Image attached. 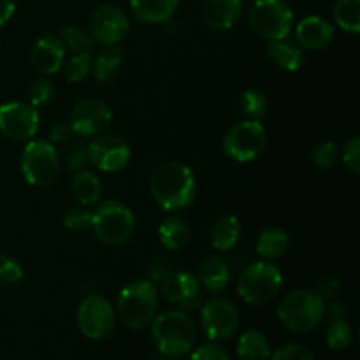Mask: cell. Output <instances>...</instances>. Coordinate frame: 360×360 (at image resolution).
<instances>
[{"label":"cell","instance_id":"16","mask_svg":"<svg viewBox=\"0 0 360 360\" xmlns=\"http://www.w3.org/2000/svg\"><path fill=\"white\" fill-rule=\"evenodd\" d=\"M160 292L169 302L178 304L179 309L188 313L200 304V283L197 276L186 271H169L160 281Z\"/></svg>","mask_w":360,"mask_h":360},{"label":"cell","instance_id":"34","mask_svg":"<svg viewBox=\"0 0 360 360\" xmlns=\"http://www.w3.org/2000/svg\"><path fill=\"white\" fill-rule=\"evenodd\" d=\"M53 97H55V84L48 77H39V79L32 81L27 90L28 104L34 108H42V105L49 104Z\"/></svg>","mask_w":360,"mask_h":360},{"label":"cell","instance_id":"20","mask_svg":"<svg viewBox=\"0 0 360 360\" xmlns=\"http://www.w3.org/2000/svg\"><path fill=\"white\" fill-rule=\"evenodd\" d=\"M179 0H130L134 16L143 23H167L178 9Z\"/></svg>","mask_w":360,"mask_h":360},{"label":"cell","instance_id":"9","mask_svg":"<svg viewBox=\"0 0 360 360\" xmlns=\"http://www.w3.org/2000/svg\"><path fill=\"white\" fill-rule=\"evenodd\" d=\"M267 146L266 127L260 120H243L227 130L224 151L236 162H252L264 153Z\"/></svg>","mask_w":360,"mask_h":360},{"label":"cell","instance_id":"4","mask_svg":"<svg viewBox=\"0 0 360 360\" xmlns=\"http://www.w3.org/2000/svg\"><path fill=\"white\" fill-rule=\"evenodd\" d=\"M276 315L281 326L290 333H311L326 319V301L316 292L299 288L281 299Z\"/></svg>","mask_w":360,"mask_h":360},{"label":"cell","instance_id":"8","mask_svg":"<svg viewBox=\"0 0 360 360\" xmlns=\"http://www.w3.org/2000/svg\"><path fill=\"white\" fill-rule=\"evenodd\" d=\"M60 172V155L56 146L46 139H30L21 155V174L32 186L51 185Z\"/></svg>","mask_w":360,"mask_h":360},{"label":"cell","instance_id":"37","mask_svg":"<svg viewBox=\"0 0 360 360\" xmlns=\"http://www.w3.org/2000/svg\"><path fill=\"white\" fill-rule=\"evenodd\" d=\"M269 360H316L313 352L306 348L304 345L288 343L278 348L276 352L271 354Z\"/></svg>","mask_w":360,"mask_h":360},{"label":"cell","instance_id":"6","mask_svg":"<svg viewBox=\"0 0 360 360\" xmlns=\"http://www.w3.org/2000/svg\"><path fill=\"white\" fill-rule=\"evenodd\" d=\"M91 231L104 245H123L136 231V217L125 204L118 200H105L91 213Z\"/></svg>","mask_w":360,"mask_h":360},{"label":"cell","instance_id":"14","mask_svg":"<svg viewBox=\"0 0 360 360\" xmlns=\"http://www.w3.org/2000/svg\"><path fill=\"white\" fill-rule=\"evenodd\" d=\"M112 122V111L101 98H84L74 105L70 112V127L74 136L95 137L104 134Z\"/></svg>","mask_w":360,"mask_h":360},{"label":"cell","instance_id":"15","mask_svg":"<svg viewBox=\"0 0 360 360\" xmlns=\"http://www.w3.org/2000/svg\"><path fill=\"white\" fill-rule=\"evenodd\" d=\"M88 160L101 172H118L127 167L132 158L130 146L116 136H95L94 141L86 146Z\"/></svg>","mask_w":360,"mask_h":360},{"label":"cell","instance_id":"30","mask_svg":"<svg viewBox=\"0 0 360 360\" xmlns=\"http://www.w3.org/2000/svg\"><path fill=\"white\" fill-rule=\"evenodd\" d=\"M334 21L341 30L348 34H359L360 0H338L334 6Z\"/></svg>","mask_w":360,"mask_h":360},{"label":"cell","instance_id":"22","mask_svg":"<svg viewBox=\"0 0 360 360\" xmlns=\"http://www.w3.org/2000/svg\"><path fill=\"white\" fill-rule=\"evenodd\" d=\"M266 55L274 65L287 72H295L302 65V49L297 42H290L287 39L267 42Z\"/></svg>","mask_w":360,"mask_h":360},{"label":"cell","instance_id":"46","mask_svg":"<svg viewBox=\"0 0 360 360\" xmlns=\"http://www.w3.org/2000/svg\"><path fill=\"white\" fill-rule=\"evenodd\" d=\"M169 273V269L167 267L164 266V264H157V266H153L150 269V278H151V281H153V283H160L162 280H164L165 278V274Z\"/></svg>","mask_w":360,"mask_h":360},{"label":"cell","instance_id":"45","mask_svg":"<svg viewBox=\"0 0 360 360\" xmlns=\"http://www.w3.org/2000/svg\"><path fill=\"white\" fill-rule=\"evenodd\" d=\"M14 11H16V0H0V28L13 20Z\"/></svg>","mask_w":360,"mask_h":360},{"label":"cell","instance_id":"36","mask_svg":"<svg viewBox=\"0 0 360 360\" xmlns=\"http://www.w3.org/2000/svg\"><path fill=\"white\" fill-rule=\"evenodd\" d=\"M340 158V148L333 141H323L313 150L311 162L319 169H333Z\"/></svg>","mask_w":360,"mask_h":360},{"label":"cell","instance_id":"25","mask_svg":"<svg viewBox=\"0 0 360 360\" xmlns=\"http://www.w3.org/2000/svg\"><path fill=\"white\" fill-rule=\"evenodd\" d=\"M211 245L218 252H229L234 248L241 238V224L238 217L227 214V217L218 218L211 227Z\"/></svg>","mask_w":360,"mask_h":360},{"label":"cell","instance_id":"33","mask_svg":"<svg viewBox=\"0 0 360 360\" xmlns=\"http://www.w3.org/2000/svg\"><path fill=\"white\" fill-rule=\"evenodd\" d=\"M241 108L243 112L250 120H260L267 112L269 102L264 91L260 90H246L241 95Z\"/></svg>","mask_w":360,"mask_h":360},{"label":"cell","instance_id":"29","mask_svg":"<svg viewBox=\"0 0 360 360\" xmlns=\"http://www.w3.org/2000/svg\"><path fill=\"white\" fill-rule=\"evenodd\" d=\"M60 41L63 42L65 49H69L72 55L76 53H91L97 46V42L91 37L90 30L83 27H77V25H67L65 28L60 30Z\"/></svg>","mask_w":360,"mask_h":360},{"label":"cell","instance_id":"44","mask_svg":"<svg viewBox=\"0 0 360 360\" xmlns=\"http://www.w3.org/2000/svg\"><path fill=\"white\" fill-rule=\"evenodd\" d=\"M326 316L334 322V320H341L347 316V308L341 301H334V299H329V302H326Z\"/></svg>","mask_w":360,"mask_h":360},{"label":"cell","instance_id":"13","mask_svg":"<svg viewBox=\"0 0 360 360\" xmlns=\"http://www.w3.org/2000/svg\"><path fill=\"white\" fill-rule=\"evenodd\" d=\"M90 34L97 44L118 46L125 41L130 30V21L125 11L112 4L98 6L90 16Z\"/></svg>","mask_w":360,"mask_h":360},{"label":"cell","instance_id":"23","mask_svg":"<svg viewBox=\"0 0 360 360\" xmlns=\"http://www.w3.org/2000/svg\"><path fill=\"white\" fill-rule=\"evenodd\" d=\"M288 246H290V238L283 229L267 227L257 238L255 248L260 259L273 262V260L281 259L288 252Z\"/></svg>","mask_w":360,"mask_h":360},{"label":"cell","instance_id":"39","mask_svg":"<svg viewBox=\"0 0 360 360\" xmlns=\"http://www.w3.org/2000/svg\"><path fill=\"white\" fill-rule=\"evenodd\" d=\"M192 360H232L231 352L220 343L213 341V343H206L197 347L192 352Z\"/></svg>","mask_w":360,"mask_h":360},{"label":"cell","instance_id":"1","mask_svg":"<svg viewBox=\"0 0 360 360\" xmlns=\"http://www.w3.org/2000/svg\"><path fill=\"white\" fill-rule=\"evenodd\" d=\"M150 192L162 211L185 210L195 200V174L181 162H167L151 176Z\"/></svg>","mask_w":360,"mask_h":360},{"label":"cell","instance_id":"7","mask_svg":"<svg viewBox=\"0 0 360 360\" xmlns=\"http://www.w3.org/2000/svg\"><path fill=\"white\" fill-rule=\"evenodd\" d=\"M248 23L259 37L281 41L294 28V11L285 0H255L248 13Z\"/></svg>","mask_w":360,"mask_h":360},{"label":"cell","instance_id":"41","mask_svg":"<svg viewBox=\"0 0 360 360\" xmlns=\"http://www.w3.org/2000/svg\"><path fill=\"white\" fill-rule=\"evenodd\" d=\"M23 267L14 259L0 260V281L6 285H14L23 280Z\"/></svg>","mask_w":360,"mask_h":360},{"label":"cell","instance_id":"26","mask_svg":"<svg viewBox=\"0 0 360 360\" xmlns=\"http://www.w3.org/2000/svg\"><path fill=\"white\" fill-rule=\"evenodd\" d=\"M236 354L239 360H269L273 350H271L269 340L262 333L246 330L239 336Z\"/></svg>","mask_w":360,"mask_h":360},{"label":"cell","instance_id":"43","mask_svg":"<svg viewBox=\"0 0 360 360\" xmlns=\"http://www.w3.org/2000/svg\"><path fill=\"white\" fill-rule=\"evenodd\" d=\"M340 292V281L334 276L323 278L322 281L316 287V294L323 299V301H329V299H334V295Z\"/></svg>","mask_w":360,"mask_h":360},{"label":"cell","instance_id":"35","mask_svg":"<svg viewBox=\"0 0 360 360\" xmlns=\"http://www.w3.org/2000/svg\"><path fill=\"white\" fill-rule=\"evenodd\" d=\"M63 225L74 234H83L91 229V211L86 206L69 207L63 214Z\"/></svg>","mask_w":360,"mask_h":360},{"label":"cell","instance_id":"31","mask_svg":"<svg viewBox=\"0 0 360 360\" xmlns=\"http://www.w3.org/2000/svg\"><path fill=\"white\" fill-rule=\"evenodd\" d=\"M352 336H354V333H352V327L347 320H334V322H330L329 329L326 333L327 348L333 352L345 350V348L350 347Z\"/></svg>","mask_w":360,"mask_h":360},{"label":"cell","instance_id":"42","mask_svg":"<svg viewBox=\"0 0 360 360\" xmlns=\"http://www.w3.org/2000/svg\"><path fill=\"white\" fill-rule=\"evenodd\" d=\"M74 130L69 122H56L55 125L49 129V143L53 144H65L72 139Z\"/></svg>","mask_w":360,"mask_h":360},{"label":"cell","instance_id":"18","mask_svg":"<svg viewBox=\"0 0 360 360\" xmlns=\"http://www.w3.org/2000/svg\"><path fill=\"white\" fill-rule=\"evenodd\" d=\"M334 39V27L322 16H308L295 27V42L301 49L319 51L326 49Z\"/></svg>","mask_w":360,"mask_h":360},{"label":"cell","instance_id":"11","mask_svg":"<svg viewBox=\"0 0 360 360\" xmlns=\"http://www.w3.org/2000/svg\"><path fill=\"white\" fill-rule=\"evenodd\" d=\"M116 322L115 306L97 294L86 295L77 308V326L88 340H104L111 334Z\"/></svg>","mask_w":360,"mask_h":360},{"label":"cell","instance_id":"19","mask_svg":"<svg viewBox=\"0 0 360 360\" xmlns=\"http://www.w3.org/2000/svg\"><path fill=\"white\" fill-rule=\"evenodd\" d=\"M241 13L243 0H202V20L214 32H225L234 27Z\"/></svg>","mask_w":360,"mask_h":360},{"label":"cell","instance_id":"10","mask_svg":"<svg viewBox=\"0 0 360 360\" xmlns=\"http://www.w3.org/2000/svg\"><path fill=\"white\" fill-rule=\"evenodd\" d=\"M41 125L39 109L28 102L11 101L0 104V134L16 143L34 139Z\"/></svg>","mask_w":360,"mask_h":360},{"label":"cell","instance_id":"12","mask_svg":"<svg viewBox=\"0 0 360 360\" xmlns=\"http://www.w3.org/2000/svg\"><path fill=\"white\" fill-rule=\"evenodd\" d=\"M239 311L234 302L224 297H213L200 308V327L211 341L231 340L239 329Z\"/></svg>","mask_w":360,"mask_h":360},{"label":"cell","instance_id":"5","mask_svg":"<svg viewBox=\"0 0 360 360\" xmlns=\"http://www.w3.org/2000/svg\"><path fill=\"white\" fill-rule=\"evenodd\" d=\"M281 287H283V274L273 262L267 260L250 264L239 274L236 283L239 297L252 306L269 304L280 294Z\"/></svg>","mask_w":360,"mask_h":360},{"label":"cell","instance_id":"28","mask_svg":"<svg viewBox=\"0 0 360 360\" xmlns=\"http://www.w3.org/2000/svg\"><path fill=\"white\" fill-rule=\"evenodd\" d=\"M123 63V55L116 46H108L91 58V72L98 83H108L118 74Z\"/></svg>","mask_w":360,"mask_h":360},{"label":"cell","instance_id":"40","mask_svg":"<svg viewBox=\"0 0 360 360\" xmlns=\"http://www.w3.org/2000/svg\"><path fill=\"white\" fill-rule=\"evenodd\" d=\"M341 158H343L347 169H350L354 174L360 172V137H352L347 144H345L343 151H340Z\"/></svg>","mask_w":360,"mask_h":360},{"label":"cell","instance_id":"17","mask_svg":"<svg viewBox=\"0 0 360 360\" xmlns=\"http://www.w3.org/2000/svg\"><path fill=\"white\" fill-rule=\"evenodd\" d=\"M65 62V46L56 35H42L30 49V63L42 76L62 70Z\"/></svg>","mask_w":360,"mask_h":360},{"label":"cell","instance_id":"47","mask_svg":"<svg viewBox=\"0 0 360 360\" xmlns=\"http://www.w3.org/2000/svg\"><path fill=\"white\" fill-rule=\"evenodd\" d=\"M150 360H169V359L162 357V355H160V354H158V355H153V357H150Z\"/></svg>","mask_w":360,"mask_h":360},{"label":"cell","instance_id":"2","mask_svg":"<svg viewBox=\"0 0 360 360\" xmlns=\"http://www.w3.org/2000/svg\"><path fill=\"white\" fill-rule=\"evenodd\" d=\"M151 326V340L158 354L165 359H179L190 354L197 341V327L183 309L157 313Z\"/></svg>","mask_w":360,"mask_h":360},{"label":"cell","instance_id":"38","mask_svg":"<svg viewBox=\"0 0 360 360\" xmlns=\"http://www.w3.org/2000/svg\"><path fill=\"white\" fill-rule=\"evenodd\" d=\"M65 160H67V167H69L70 172H77V171H83L86 169V165L90 164L88 160V150L83 143L76 141L69 146L65 155Z\"/></svg>","mask_w":360,"mask_h":360},{"label":"cell","instance_id":"21","mask_svg":"<svg viewBox=\"0 0 360 360\" xmlns=\"http://www.w3.org/2000/svg\"><path fill=\"white\" fill-rule=\"evenodd\" d=\"M197 280H199L200 287L206 288L210 294H218V292H224L231 283V271L224 259L211 255L200 264Z\"/></svg>","mask_w":360,"mask_h":360},{"label":"cell","instance_id":"27","mask_svg":"<svg viewBox=\"0 0 360 360\" xmlns=\"http://www.w3.org/2000/svg\"><path fill=\"white\" fill-rule=\"evenodd\" d=\"M158 239L171 252L185 248L190 241L188 224L179 217H169L158 227Z\"/></svg>","mask_w":360,"mask_h":360},{"label":"cell","instance_id":"3","mask_svg":"<svg viewBox=\"0 0 360 360\" xmlns=\"http://www.w3.org/2000/svg\"><path fill=\"white\" fill-rule=\"evenodd\" d=\"M158 297L160 292L151 280L129 281L116 297V316L127 329H146L158 313Z\"/></svg>","mask_w":360,"mask_h":360},{"label":"cell","instance_id":"24","mask_svg":"<svg viewBox=\"0 0 360 360\" xmlns=\"http://www.w3.org/2000/svg\"><path fill=\"white\" fill-rule=\"evenodd\" d=\"M101 178L95 172L83 169V171L74 172L72 178V195L81 206H97L102 197Z\"/></svg>","mask_w":360,"mask_h":360},{"label":"cell","instance_id":"32","mask_svg":"<svg viewBox=\"0 0 360 360\" xmlns=\"http://www.w3.org/2000/svg\"><path fill=\"white\" fill-rule=\"evenodd\" d=\"M63 74L70 83H81L91 74V55L90 53H76L62 65Z\"/></svg>","mask_w":360,"mask_h":360}]
</instances>
